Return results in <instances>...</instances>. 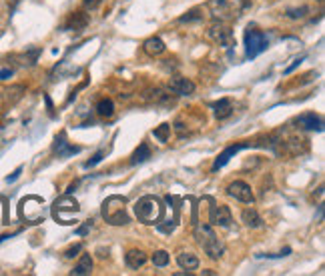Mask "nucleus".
I'll list each match as a JSON object with an SVG mask.
<instances>
[{
    "mask_svg": "<svg viewBox=\"0 0 325 276\" xmlns=\"http://www.w3.org/2000/svg\"><path fill=\"white\" fill-rule=\"evenodd\" d=\"M135 214L143 224H159L165 214V206L157 196H143L135 204Z\"/></svg>",
    "mask_w": 325,
    "mask_h": 276,
    "instance_id": "1",
    "label": "nucleus"
},
{
    "mask_svg": "<svg viewBox=\"0 0 325 276\" xmlns=\"http://www.w3.org/2000/svg\"><path fill=\"white\" fill-rule=\"evenodd\" d=\"M195 236H197V242L201 244V248L205 250V254H207L209 258L219 260V258L225 254V244H223V240L215 234V230H213L209 224L197 226Z\"/></svg>",
    "mask_w": 325,
    "mask_h": 276,
    "instance_id": "2",
    "label": "nucleus"
},
{
    "mask_svg": "<svg viewBox=\"0 0 325 276\" xmlns=\"http://www.w3.org/2000/svg\"><path fill=\"white\" fill-rule=\"evenodd\" d=\"M102 218L113 226H123L129 222L127 214V198L125 196H108L102 202Z\"/></svg>",
    "mask_w": 325,
    "mask_h": 276,
    "instance_id": "3",
    "label": "nucleus"
},
{
    "mask_svg": "<svg viewBox=\"0 0 325 276\" xmlns=\"http://www.w3.org/2000/svg\"><path fill=\"white\" fill-rule=\"evenodd\" d=\"M249 6L247 0H211L209 10L215 20H233L241 14V10Z\"/></svg>",
    "mask_w": 325,
    "mask_h": 276,
    "instance_id": "4",
    "label": "nucleus"
},
{
    "mask_svg": "<svg viewBox=\"0 0 325 276\" xmlns=\"http://www.w3.org/2000/svg\"><path fill=\"white\" fill-rule=\"evenodd\" d=\"M81 212L79 202L73 196H61L52 206V216L59 220L61 224H73V220L77 218V214Z\"/></svg>",
    "mask_w": 325,
    "mask_h": 276,
    "instance_id": "5",
    "label": "nucleus"
},
{
    "mask_svg": "<svg viewBox=\"0 0 325 276\" xmlns=\"http://www.w3.org/2000/svg\"><path fill=\"white\" fill-rule=\"evenodd\" d=\"M269 46V38L265 36V32L257 30V28H247L245 30V56L247 58H255L261 52H265Z\"/></svg>",
    "mask_w": 325,
    "mask_h": 276,
    "instance_id": "6",
    "label": "nucleus"
},
{
    "mask_svg": "<svg viewBox=\"0 0 325 276\" xmlns=\"http://www.w3.org/2000/svg\"><path fill=\"white\" fill-rule=\"evenodd\" d=\"M209 38L213 42H217L219 46H233L235 44V36H233V30L231 26H227L223 20H215L211 26H209Z\"/></svg>",
    "mask_w": 325,
    "mask_h": 276,
    "instance_id": "7",
    "label": "nucleus"
},
{
    "mask_svg": "<svg viewBox=\"0 0 325 276\" xmlns=\"http://www.w3.org/2000/svg\"><path fill=\"white\" fill-rule=\"evenodd\" d=\"M227 194H229L231 198L239 200V202H245V204H253V202H255V196H253L251 186H249L247 182H243V180L231 182V184L227 186Z\"/></svg>",
    "mask_w": 325,
    "mask_h": 276,
    "instance_id": "8",
    "label": "nucleus"
},
{
    "mask_svg": "<svg viewBox=\"0 0 325 276\" xmlns=\"http://www.w3.org/2000/svg\"><path fill=\"white\" fill-rule=\"evenodd\" d=\"M209 222H211V224H215V226H221V228H229V226H231V222H233V216H231L229 206H225V204L211 206V212H209Z\"/></svg>",
    "mask_w": 325,
    "mask_h": 276,
    "instance_id": "9",
    "label": "nucleus"
},
{
    "mask_svg": "<svg viewBox=\"0 0 325 276\" xmlns=\"http://www.w3.org/2000/svg\"><path fill=\"white\" fill-rule=\"evenodd\" d=\"M169 90L175 96H189V94L195 92V82L189 80V78H183V76H175L169 82Z\"/></svg>",
    "mask_w": 325,
    "mask_h": 276,
    "instance_id": "10",
    "label": "nucleus"
},
{
    "mask_svg": "<svg viewBox=\"0 0 325 276\" xmlns=\"http://www.w3.org/2000/svg\"><path fill=\"white\" fill-rule=\"evenodd\" d=\"M295 124H297V128H303V130H317V132L323 130V120L315 112H305V114L297 116Z\"/></svg>",
    "mask_w": 325,
    "mask_h": 276,
    "instance_id": "11",
    "label": "nucleus"
},
{
    "mask_svg": "<svg viewBox=\"0 0 325 276\" xmlns=\"http://www.w3.org/2000/svg\"><path fill=\"white\" fill-rule=\"evenodd\" d=\"M247 146H251V144H249V142H239V144H233V146L225 148V150L219 154V158L215 160V164H213V170H219V168H223L225 164L231 160V156H235L239 150H243V148H247Z\"/></svg>",
    "mask_w": 325,
    "mask_h": 276,
    "instance_id": "12",
    "label": "nucleus"
},
{
    "mask_svg": "<svg viewBox=\"0 0 325 276\" xmlns=\"http://www.w3.org/2000/svg\"><path fill=\"white\" fill-rule=\"evenodd\" d=\"M145 98L149 102H155V104H161V106H173L175 104V98L171 94H167L165 90H161V88H151L145 92Z\"/></svg>",
    "mask_w": 325,
    "mask_h": 276,
    "instance_id": "13",
    "label": "nucleus"
},
{
    "mask_svg": "<svg viewBox=\"0 0 325 276\" xmlns=\"http://www.w3.org/2000/svg\"><path fill=\"white\" fill-rule=\"evenodd\" d=\"M125 262H127V266H129V268L139 270L141 266H145V262H147V254H145L143 250L133 248V250H129V252L125 254Z\"/></svg>",
    "mask_w": 325,
    "mask_h": 276,
    "instance_id": "14",
    "label": "nucleus"
},
{
    "mask_svg": "<svg viewBox=\"0 0 325 276\" xmlns=\"http://www.w3.org/2000/svg\"><path fill=\"white\" fill-rule=\"evenodd\" d=\"M213 112H215V116L219 118V120L229 118V116L233 114V104H231V100H229V98H221L219 102H215V104H213Z\"/></svg>",
    "mask_w": 325,
    "mask_h": 276,
    "instance_id": "15",
    "label": "nucleus"
},
{
    "mask_svg": "<svg viewBox=\"0 0 325 276\" xmlns=\"http://www.w3.org/2000/svg\"><path fill=\"white\" fill-rule=\"evenodd\" d=\"M143 48H145V52L149 54V56H159V54L165 52V42H162L159 36H151V38L145 40Z\"/></svg>",
    "mask_w": 325,
    "mask_h": 276,
    "instance_id": "16",
    "label": "nucleus"
},
{
    "mask_svg": "<svg viewBox=\"0 0 325 276\" xmlns=\"http://www.w3.org/2000/svg\"><path fill=\"white\" fill-rule=\"evenodd\" d=\"M241 220H243V224L247 228H261L263 226V220L259 216V212L255 208H247L241 212Z\"/></svg>",
    "mask_w": 325,
    "mask_h": 276,
    "instance_id": "17",
    "label": "nucleus"
},
{
    "mask_svg": "<svg viewBox=\"0 0 325 276\" xmlns=\"http://www.w3.org/2000/svg\"><path fill=\"white\" fill-rule=\"evenodd\" d=\"M92 272V258L90 254H82L75 266V270H71L73 276H88Z\"/></svg>",
    "mask_w": 325,
    "mask_h": 276,
    "instance_id": "18",
    "label": "nucleus"
},
{
    "mask_svg": "<svg viewBox=\"0 0 325 276\" xmlns=\"http://www.w3.org/2000/svg\"><path fill=\"white\" fill-rule=\"evenodd\" d=\"M54 150L59 152V156H61V158H67V156H71V154L81 152V148H79V146H69V142L65 140V134H61V136L57 138V142H54Z\"/></svg>",
    "mask_w": 325,
    "mask_h": 276,
    "instance_id": "19",
    "label": "nucleus"
},
{
    "mask_svg": "<svg viewBox=\"0 0 325 276\" xmlns=\"http://www.w3.org/2000/svg\"><path fill=\"white\" fill-rule=\"evenodd\" d=\"M177 264L183 268V270H197L199 268V258L197 254L193 252H181L177 256Z\"/></svg>",
    "mask_w": 325,
    "mask_h": 276,
    "instance_id": "20",
    "label": "nucleus"
},
{
    "mask_svg": "<svg viewBox=\"0 0 325 276\" xmlns=\"http://www.w3.org/2000/svg\"><path fill=\"white\" fill-rule=\"evenodd\" d=\"M151 158V148H149V144L147 142H141L139 144V148L133 152V156H131V164L133 166H137V164H143L145 160H149Z\"/></svg>",
    "mask_w": 325,
    "mask_h": 276,
    "instance_id": "21",
    "label": "nucleus"
},
{
    "mask_svg": "<svg viewBox=\"0 0 325 276\" xmlns=\"http://www.w3.org/2000/svg\"><path fill=\"white\" fill-rule=\"evenodd\" d=\"M88 24V16L82 12H73L69 22H67V30H82Z\"/></svg>",
    "mask_w": 325,
    "mask_h": 276,
    "instance_id": "22",
    "label": "nucleus"
},
{
    "mask_svg": "<svg viewBox=\"0 0 325 276\" xmlns=\"http://www.w3.org/2000/svg\"><path fill=\"white\" fill-rule=\"evenodd\" d=\"M96 112L102 118H111L115 114V102L111 98H100L98 104H96Z\"/></svg>",
    "mask_w": 325,
    "mask_h": 276,
    "instance_id": "23",
    "label": "nucleus"
},
{
    "mask_svg": "<svg viewBox=\"0 0 325 276\" xmlns=\"http://www.w3.org/2000/svg\"><path fill=\"white\" fill-rule=\"evenodd\" d=\"M153 136H155V138H159L161 142H167V140H169V136H171V124H169V122H162L159 128H155V130H153Z\"/></svg>",
    "mask_w": 325,
    "mask_h": 276,
    "instance_id": "24",
    "label": "nucleus"
},
{
    "mask_svg": "<svg viewBox=\"0 0 325 276\" xmlns=\"http://www.w3.org/2000/svg\"><path fill=\"white\" fill-rule=\"evenodd\" d=\"M169 252L167 250H157L155 254H153V264L155 266H159V268H162V266H167L169 264Z\"/></svg>",
    "mask_w": 325,
    "mask_h": 276,
    "instance_id": "25",
    "label": "nucleus"
},
{
    "mask_svg": "<svg viewBox=\"0 0 325 276\" xmlns=\"http://www.w3.org/2000/svg\"><path fill=\"white\" fill-rule=\"evenodd\" d=\"M22 92H24V86H10L8 90H6V98H8V102H16V100H20L22 98Z\"/></svg>",
    "mask_w": 325,
    "mask_h": 276,
    "instance_id": "26",
    "label": "nucleus"
},
{
    "mask_svg": "<svg viewBox=\"0 0 325 276\" xmlns=\"http://www.w3.org/2000/svg\"><path fill=\"white\" fill-rule=\"evenodd\" d=\"M289 18H293V20H297V18H305L307 14H309V6H299V8H289L287 12H285Z\"/></svg>",
    "mask_w": 325,
    "mask_h": 276,
    "instance_id": "27",
    "label": "nucleus"
},
{
    "mask_svg": "<svg viewBox=\"0 0 325 276\" xmlns=\"http://www.w3.org/2000/svg\"><path fill=\"white\" fill-rule=\"evenodd\" d=\"M201 18H203L201 10H199V8H193V10H189L187 14H183V16L179 18V22H195V20H201Z\"/></svg>",
    "mask_w": 325,
    "mask_h": 276,
    "instance_id": "28",
    "label": "nucleus"
},
{
    "mask_svg": "<svg viewBox=\"0 0 325 276\" xmlns=\"http://www.w3.org/2000/svg\"><path fill=\"white\" fill-rule=\"evenodd\" d=\"M102 156H104V150H100V152H96L88 162H84V168H92V166H96V164L102 160Z\"/></svg>",
    "mask_w": 325,
    "mask_h": 276,
    "instance_id": "29",
    "label": "nucleus"
},
{
    "mask_svg": "<svg viewBox=\"0 0 325 276\" xmlns=\"http://www.w3.org/2000/svg\"><path fill=\"white\" fill-rule=\"evenodd\" d=\"M81 250H82V244H75V246H71V248L65 250V258H75Z\"/></svg>",
    "mask_w": 325,
    "mask_h": 276,
    "instance_id": "30",
    "label": "nucleus"
},
{
    "mask_svg": "<svg viewBox=\"0 0 325 276\" xmlns=\"http://www.w3.org/2000/svg\"><path fill=\"white\" fill-rule=\"evenodd\" d=\"M100 2H102V0H82V6L86 10H96L100 6Z\"/></svg>",
    "mask_w": 325,
    "mask_h": 276,
    "instance_id": "31",
    "label": "nucleus"
},
{
    "mask_svg": "<svg viewBox=\"0 0 325 276\" xmlns=\"http://www.w3.org/2000/svg\"><path fill=\"white\" fill-rule=\"evenodd\" d=\"M90 224H92V220H86V222H84V224H82V226H81V228L77 230V234H79V236H84V234L88 232V228H90Z\"/></svg>",
    "mask_w": 325,
    "mask_h": 276,
    "instance_id": "32",
    "label": "nucleus"
},
{
    "mask_svg": "<svg viewBox=\"0 0 325 276\" xmlns=\"http://www.w3.org/2000/svg\"><path fill=\"white\" fill-rule=\"evenodd\" d=\"M12 74H14L12 68H2V70H0V80H8Z\"/></svg>",
    "mask_w": 325,
    "mask_h": 276,
    "instance_id": "33",
    "label": "nucleus"
},
{
    "mask_svg": "<svg viewBox=\"0 0 325 276\" xmlns=\"http://www.w3.org/2000/svg\"><path fill=\"white\" fill-rule=\"evenodd\" d=\"M20 174H22V166H18V168H16V170H14L10 176H6V182H14V180H16Z\"/></svg>",
    "mask_w": 325,
    "mask_h": 276,
    "instance_id": "34",
    "label": "nucleus"
},
{
    "mask_svg": "<svg viewBox=\"0 0 325 276\" xmlns=\"http://www.w3.org/2000/svg\"><path fill=\"white\" fill-rule=\"evenodd\" d=\"M299 62H301V58H297V60H295V62H293V64H291L289 68H285V72H291V70H293V68H295V66H297Z\"/></svg>",
    "mask_w": 325,
    "mask_h": 276,
    "instance_id": "35",
    "label": "nucleus"
}]
</instances>
